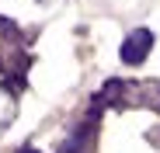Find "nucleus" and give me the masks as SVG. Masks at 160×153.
Returning a JSON list of instances; mask_svg holds the SVG:
<instances>
[{
	"instance_id": "f257e3e1",
	"label": "nucleus",
	"mask_w": 160,
	"mask_h": 153,
	"mask_svg": "<svg viewBox=\"0 0 160 153\" xmlns=\"http://www.w3.org/2000/svg\"><path fill=\"white\" fill-rule=\"evenodd\" d=\"M28 70V52H24V38L7 17H0V73L21 76Z\"/></svg>"
},
{
	"instance_id": "f03ea898",
	"label": "nucleus",
	"mask_w": 160,
	"mask_h": 153,
	"mask_svg": "<svg viewBox=\"0 0 160 153\" xmlns=\"http://www.w3.org/2000/svg\"><path fill=\"white\" fill-rule=\"evenodd\" d=\"M104 94L115 105H146V108L160 111V80H146V84H122V80H115V84H108Z\"/></svg>"
},
{
	"instance_id": "7ed1b4c3",
	"label": "nucleus",
	"mask_w": 160,
	"mask_h": 153,
	"mask_svg": "<svg viewBox=\"0 0 160 153\" xmlns=\"http://www.w3.org/2000/svg\"><path fill=\"white\" fill-rule=\"evenodd\" d=\"M150 45H153V35H150L146 28L132 32V35L122 42V63H125V66H139V63L150 56Z\"/></svg>"
},
{
	"instance_id": "20e7f679",
	"label": "nucleus",
	"mask_w": 160,
	"mask_h": 153,
	"mask_svg": "<svg viewBox=\"0 0 160 153\" xmlns=\"http://www.w3.org/2000/svg\"><path fill=\"white\" fill-rule=\"evenodd\" d=\"M18 115V105H14V94L7 87H0V129L4 125H11V118Z\"/></svg>"
},
{
	"instance_id": "39448f33",
	"label": "nucleus",
	"mask_w": 160,
	"mask_h": 153,
	"mask_svg": "<svg viewBox=\"0 0 160 153\" xmlns=\"http://www.w3.org/2000/svg\"><path fill=\"white\" fill-rule=\"evenodd\" d=\"M21 153H35V150H21Z\"/></svg>"
}]
</instances>
